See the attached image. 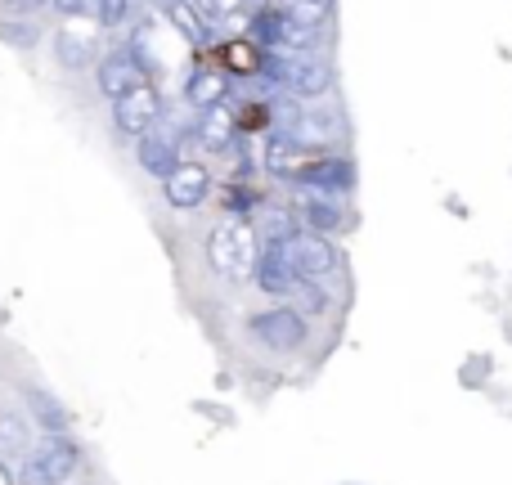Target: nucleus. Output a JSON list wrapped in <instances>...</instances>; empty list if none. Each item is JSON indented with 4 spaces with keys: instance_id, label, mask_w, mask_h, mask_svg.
Segmentation results:
<instances>
[{
    "instance_id": "1",
    "label": "nucleus",
    "mask_w": 512,
    "mask_h": 485,
    "mask_svg": "<svg viewBox=\"0 0 512 485\" xmlns=\"http://www.w3.org/2000/svg\"><path fill=\"white\" fill-rule=\"evenodd\" d=\"M207 261H212L216 274L225 279H248L256 274V261H261V234L248 221H230L221 230H212L207 239Z\"/></svg>"
},
{
    "instance_id": "6",
    "label": "nucleus",
    "mask_w": 512,
    "mask_h": 485,
    "mask_svg": "<svg viewBox=\"0 0 512 485\" xmlns=\"http://www.w3.org/2000/svg\"><path fill=\"white\" fill-rule=\"evenodd\" d=\"M248 333L261 346H270V351H297V346L306 342V319L292 306H274V310H261V315L248 319Z\"/></svg>"
},
{
    "instance_id": "3",
    "label": "nucleus",
    "mask_w": 512,
    "mask_h": 485,
    "mask_svg": "<svg viewBox=\"0 0 512 485\" xmlns=\"http://www.w3.org/2000/svg\"><path fill=\"white\" fill-rule=\"evenodd\" d=\"M283 252H288L292 270H297V279H328V274L342 265V252L333 247L328 234H315V230H292L288 239H283Z\"/></svg>"
},
{
    "instance_id": "18",
    "label": "nucleus",
    "mask_w": 512,
    "mask_h": 485,
    "mask_svg": "<svg viewBox=\"0 0 512 485\" xmlns=\"http://www.w3.org/2000/svg\"><path fill=\"white\" fill-rule=\"evenodd\" d=\"M288 18L306 32H319L333 18V0H288Z\"/></svg>"
},
{
    "instance_id": "21",
    "label": "nucleus",
    "mask_w": 512,
    "mask_h": 485,
    "mask_svg": "<svg viewBox=\"0 0 512 485\" xmlns=\"http://www.w3.org/2000/svg\"><path fill=\"white\" fill-rule=\"evenodd\" d=\"M27 436H32V432H27L23 418H18V414H0V450L18 454L27 445Z\"/></svg>"
},
{
    "instance_id": "20",
    "label": "nucleus",
    "mask_w": 512,
    "mask_h": 485,
    "mask_svg": "<svg viewBox=\"0 0 512 485\" xmlns=\"http://www.w3.org/2000/svg\"><path fill=\"white\" fill-rule=\"evenodd\" d=\"M27 400H32V414L41 418V427H50V432H68V414H63L45 391H27Z\"/></svg>"
},
{
    "instance_id": "5",
    "label": "nucleus",
    "mask_w": 512,
    "mask_h": 485,
    "mask_svg": "<svg viewBox=\"0 0 512 485\" xmlns=\"http://www.w3.org/2000/svg\"><path fill=\"white\" fill-rule=\"evenodd\" d=\"M113 122L122 135H135V140H140L144 131H153V126L162 122V95L149 86V81H140V86H131L126 95L113 99Z\"/></svg>"
},
{
    "instance_id": "8",
    "label": "nucleus",
    "mask_w": 512,
    "mask_h": 485,
    "mask_svg": "<svg viewBox=\"0 0 512 485\" xmlns=\"http://www.w3.org/2000/svg\"><path fill=\"white\" fill-rule=\"evenodd\" d=\"M292 216H297L301 230H315V234H337V230H346L342 198L319 194V189H301L297 212H292Z\"/></svg>"
},
{
    "instance_id": "9",
    "label": "nucleus",
    "mask_w": 512,
    "mask_h": 485,
    "mask_svg": "<svg viewBox=\"0 0 512 485\" xmlns=\"http://www.w3.org/2000/svg\"><path fill=\"white\" fill-rule=\"evenodd\" d=\"M140 81H149V72H144V63L135 50H113L99 59V90H104L108 99L126 95V90L140 86Z\"/></svg>"
},
{
    "instance_id": "13",
    "label": "nucleus",
    "mask_w": 512,
    "mask_h": 485,
    "mask_svg": "<svg viewBox=\"0 0 512 485\" xmlns=\"http://www.w3.org/2000/svg\"><path fill=\"white\" fill-rule=\"evenodd\" d=\"M315 158V153L306 149V144H297L288 131H270V140H265V171L279 180H297V171L306 167V162Z\"/></svg>"
},
{
    "instance_id": "25",
    "label": "nucleus",
    "mask_w": 512,
    "mask_h": 485,
    "mask_svg": "<svg viewBox=\"0 0 512 485\" xmlns=\"http://www.w3.org/2000/svg\"><path fill=\"white\" fill-rule=\"evenodd\" d=\"M50 5L63 18H90V23H99V0H50Z\"/></svg>"
},
{
    "instance_id": "17",
    "label": "nucleus",
    "mask_w": 512,
    "mask_h": 485,
    "mask_svg": "<svg viewBox=\"0 0 512 485\" xmlns=\"http://www.w3.org/2000/svg\"><path fill=\"white\" fill-rule=\"evenodd\" d=\"M167 23L176 27L194 50H207V41H212V27H207L203 18H198V9L185 5V0H167Z\"/></svg>"
},
{
    "instance_id": "26",
    "label": "nucleus",
    "mask_w": 512,
    "mask_h": 485,
    "mask_svg": "<svg viewBox=\"0 0 512 485\" xmlns=\"http://www.w3.org/2000/svg\"><path fill=\"white\" fill-rule=\"evenodd\" d=\"M9 5H14V9H23V14H32V9H41L45 0H9Z\"/></svg>"
},
{
    "instance_id": "23",
    "label": "nucleus",
    "mask_w": 512,
    "mask_h": 485,
    "mask_svg": "<svg viewBox=\"0 0 512 485\" xmlns=\"http://www.w3.org/2000/svg\"><path fill=\"white\" fill-rule=\"evenodd\" d=\"M0 41H9L14 50H23V45L36 41V23L27 18V23H14V18H0Z\"/></svg>"
},
{
    "instance_id": "16",
    "label": "nucleus",
    "mask_w": 512,
    "mask_h": 485,
    "mask_svg": "<svg viewBox=\"0 0 512 485\" xmlns=\"http://www.w3.org/2000/svg\"><path fill=\"white\" fill-rule=\"evenodd\" d=\"M185 99L198 108V113H207V108H221L225 99H230V77H225L221 68H198L194 77L185 81Z\"/></svg>"
},
{
    "instance_id": "19",
    "label": "nucleus",
    "mask_w": 512,
    "mask_h": 485,
    "mask_svg": "<svg viewBox=\"0 0 512 485\" xmlns=\"http://www.w3.org/2000/svg\"><path fill=\"white\" fill-rule=\"evenodd\" d=\"M225 63H230L234 72H248V77H256V72H261V63H265V50L252 41V36H248V41H230V45H225Z\"/></svg>"
},
{
    "instance_id": "14",
    "label": "nucleus",
    "mask_w": 512,
    "mask_h": 485,
    "mask_svg": "<svg viewBox=\"0 0 512 485\" xmlns=\"http://www.w3.org/2000/svg\"><path fill=\"white\" fill-rule=\"evenodd\" d=\"M256 283H261L270 297H288L292 288H297V270H292V261H288V252H283V243H265L261 247V261H256V274H252Z\"/></svg>"
},
{
    "instance_id": "24",
    "label": "nucleus",
    "mask_w": 512,
    "mask_h": 485,
    "mask_svg": "<svg viewBox=\"0 0 512 485\" xmlns=\"http://www.w3.org/2000/svg\"><path fill=\"white\" fill-rule=\"evenodd\" d=\"M135 0H99V23L104 27H122L126 18H131Z\"/></svg>"
},
{
    "instance_id": "2",
    "label": "nucleus",
    "mask_w": 512,
    "mask_h": 485,
    "mask_svg": "<svg viewBox=\"0 0 512 485\" xmlns=\"http://www.w3.org/2000/svg\"><path fill=\"white\" fill-rule=\"evenodd\" d=\"M81 463V450L68 432H50L32 454H27V468H23V481L27 485H63L77 472Z\"/></svg>"
},
{
    "instance_id": "11",
    "label": "nucleus",
    "mask_w": 512,
    "mask_h": 485,
    "mask_svg": "<svg viewBox=\"0 0 512 485\" xmlns=\"http://www.w3.org/2000/svg\"><path fill=\"white\" fill-rule=\"evenodd\" d=\"M288 135L297 144H306L310 153H328L337 144V135H342V122H337V113H306V108H297Z\"/></svg>"
},
{
    "instance_id": "10",
    "label": "nucleus",
    "mask_w": 512,
    "mask_h": 485,
    "mask_svg": "<svg viewBox=\"0 0 512 485\" xmlns=\"http://www.w3.org/2000/svg\"><path fill=\"white\" fill-rule=\"evenodd\" d=\"M54 54H59L63 68H86V63H95V54H99L95 23H90V18H68V27L54 36Z\"/></svg>"
},
{
    "instance_id": "4",
    "label": "nucleus",
    "mask_w": 512,
    "mask_h": 485,
    "mask_svg": "<svg viewBox=\"0 0 512 485\" xmlns=\"http://www.w3.org/2000/svg\"><path fill=\"white\" fill-rule=\"evenodd\" d=\"M297 189H319V194H333V198H346L355 189V162L346 153H315L306 167L297 171L292 180Z\"/></svg>"
},
{
    "instance_id": "22",
    "label": "nucleus",
    "mask_w": 512,
    "mask_h": 485,
    "mask_svg": "<svg viewBox=\"0 0 512 485\" xmlns=\"http://www.w3.org/2000/svg\"><path fill=\"white\" fill-rule=\"evenodd\" d=\"M292 292H297V306L306 310V315H324L328 310V297H324V288H319L315 279H301Z\"/></svg>"
},
{
    "instance_id": "27",
    "label": "nucleus",
    "mask_w": 512,
    "mask_h": 485,
    "mask_svg": "<svg viewBox=\"0 0 512 485\" xmlns=\"http://www.w3.org/2000/svg\"><path fill=\"white\" fill-rule=\"evenodd\" d=\"M0 485H14V481H9V472H5V463H0Z\"/></svg>"
},
{
    "instance_id": "12",
    "label": "nucleus",
    "mask_w": 512,
    "mask_h": 485,
    "mask_svg": "<svg viewBox=\"0 0 512 485\" xmlns=\"http://www.w3.org/2000/svg\"><path fill=\"white\" fill-rule=\"evenodd\" d=\"M162 185H167V203L171 207H198L207 194H212V176H207L203 162H180Z\"/></svg>"
},
{
    "instance_id": "7",
    "label": "nucleus",
    "mask_w": 512,
    "mask_h": 485,
    "mask_svg": "<svg viewBox=\"0 0 512 485\" xmlns=\"http://www.w3.org/2000/svg\"><path fill=\"white\" fill-rule=\"evenodd\" d=\"M135 158H140L144 171H153V176L167 180L171 171L180 167V131H171V126H153V131L140 135V144H135Z\"/></svg>"
},
{
    "instance_id": "15",
    "label": "nucleus",
    "mask_w": 512,
    "mask_h": 485,
    "mask_svg": "<svg viewBox=\"0 0 512 485\" xmlns=\"http://www.w3.org/2000/svg\"><path fill=\"white\" fill-rule=\"evenodd\" d=\"M239 135H243L239 117H234L225 104L207 108V113L198 117V140H203V149H212V153H234L239 149Z\"/></svg>"
}]
</instances>
